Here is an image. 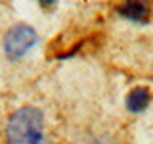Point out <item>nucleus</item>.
<instances>
[{"label":"nucleus","instance_id":"obj_5","mask_svg":"<svg viewBox=\"0 0 153 144\" xmlns=\"http://www.w3.org/2000/svg\"><path fill=\"white\" fill-rule=\"evenodd\" d=\"M38 4H40L42 8H52L56 4V0H38Z\"/></svg>","mask_w":153,"mask_h":144},{"label":"nucleus","instance_id":"obj_1","mask_svg":"<svg viewBox=\"0 0 153 144\" xmlns=\"http://www.w3.org/2000/svg\"><path fill=\"white\" fill-rule=\"evenodd\" d=\"M8 144H46L44 115L35 106L16 110L6 125Z\"/></svg>","mask_w":153,"mask_h":144},{"label":"nucleus","instance_id":"obj_3","mask_svg":"<svg viewBox=\"0 0 153 144\" xmlns=\"http://www.w3.org/2000/svg\"><path fill=\"white\" fill-rule=\"evenodd\" d=\"M119 16L126 17L134 23H146L149 19V2L147 0H123V4L117 8Z\"/></svg>","mask_w":153,"mask_h":144},{"label":"nucleus","instance_id":"obj_4","mask_svg":"<svg viewBox=\"0 0 153 144\" xmlns=\"http://www.w3.org/2000/svg\"><path fill=\"white\" fill-rule=\"evenodd\" d=\"M149 90L146 88V86H136V88H132L130 92L126 96V108L128 112L132 113H140L143 110L147 108V104H149Z\"/></svg>","mask_w":153,"mask_h":144},{"label":"nucleus","instance_id":"obj_6","mask_svg":"<svg viewBox=\"0 0 153 144\" xmlns=\"http://www.w3.org/2000/svg\"><path fill=\"white\" fill-rule=\"evenodd\" d=\"M90 144H103L102 140H94V142H90Z\"/></svg>","mask_w":153,"mask_h":144},{"label":"nucleus","instance_id":"obj_2","mask_svg":"<svg viewBox=\"0 0 153 144\" xmlns=\"http://www.w3.org/2000/svg\"><path fill=\"white\" fill-rule=\"evenodd\" d=\"M36 40H38V35L31 25H27V23H16L4 35V40H2L4 54L8 56V60L17 62L36 44Z\"/></svg>","mask_w":153,"mask_h":144}]
</instances>
